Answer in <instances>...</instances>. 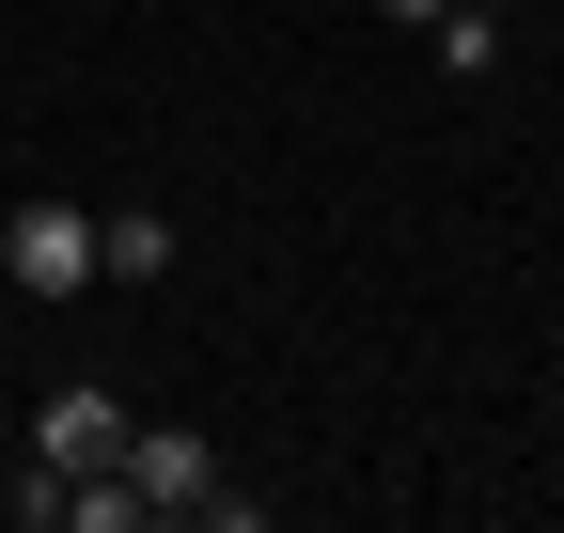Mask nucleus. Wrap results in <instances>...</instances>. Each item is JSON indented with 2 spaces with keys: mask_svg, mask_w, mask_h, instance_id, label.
Wrapping results in <instances>:
<instances>
[{
  "mask_svg": "<svg viewBox=\"0 0 564 533\" xmlns=\"http://www.w3.org/2000/svg\"><path fill=\"white\" fill-rule=\"evenodd\" d=\"M486 17H502V0H486Z\"/></svg>",
  "mask_w": 564,
  "mask_h": 533,
  "instance_id": "nucleus-7",
  "label": "nucleus"
},
{
  "mask_svg": "<svg viewBox=\"0 0 564 533\" xmlns=\"http://www.w3.org/2000/svg\"><path fill=\"white\" fill-rule=\"evenodd\" d=\"M377 17H392V32H423V17H440V0H377Z\"/></svg>",
  "mask_w": 564,
  "mask_h": 533,
  "instance_id": "nucleus-6",
  "label": "nucleus"
},
{
  "mask_svg": "<svg viewBox=\"0 0 564 533\" xmlns=\"http://www.w3.org/2000/svg\"><path fill=\"white\" fill-rule=\"evenodd\" d=\"M110 471L141 487V518H204V487H220V455H204L188 424H126V455Z\"/></svg>",
  "mask_w": 564,
  "mask_h": 533,
  "instance_id": "nucleus-2",
  "label": "nucleus"
},
{
  "mask_svg": "<svg viewBox=\"0 0 564 533\" xmlns=\"http://www.w3.org/2000/svg\"><path fill=\"white\" fill-rule=\"evenodd\" d=\"M32 455H63V471H110V455H126V392H110V377H63L47 409H32Z\"/></svg>",
  "mask_w": 564,
  "mask_h": 533,
  "instance_id": "nucleus-3",
  "label": "nucleus"
},
{
  "mask_svg": "<svg viewBox=\"0 0 564 533\" xmlns=\"http://www.w3.org/2000/svg\"><path fill=\"white\" fill-rule=\"evenodd\" d=\"M0 283H17V298H79L95 283V220L79 205H17V220H0Z\"/></svg>",
  "mask_w": 564,
  "mask_h": 533,
  "instance_id": "nucleus-1",
  "label": "nucleus"
},
{
  "mask_svg": "<svg viewBox=\"0 0 564 533\" xmlns=\"http://www.w3.org/2000/svg\"><path fill=\"white\" fill-rule=\"evenodd\" d=\"M173 251H188V236H173L158 205H110V220H95V283H158Z\"/></svg>",
  "mask_w": 564,
  "mask_h": 533,
  "instance_id": "nucleus-4",
  "label": "nucleus"
},
{
  "mask_svg": "<svg viewBox=\"0 0 564 533\" xmlns=\"http://www.w3.org/2000/svg\"><path fill=\"white\" fill-rule=\"evenodd\" d=\"M423 32H440V63H455V79H486V63H502V17H486V0H440Z\"/></svg>",
  "mask_w": 564,
  "mask_h": 533,
  "instance_id": "nucleus-5",
  "label": "nucleus"
}]
</instances>
